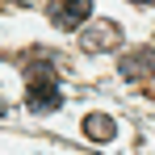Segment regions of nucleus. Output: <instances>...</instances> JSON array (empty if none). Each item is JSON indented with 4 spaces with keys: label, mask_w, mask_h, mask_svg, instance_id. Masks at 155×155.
<instances>
[{
    "label": "nucleus",
    "mask_w": 155,
    "mask_h": 155,
    "mask_svg": "<svg viewBox=\"0 0 155 155\" xmlns=\"http://www.w3.org/2000/svg\"><path fill=\"white\" fill-rule=\"evenodd\" d=\"M25 80H29V84H25V105H29V113H54V109L63 105V92H59V76H54L51 54L25 63Z\"/></svg>",
    "instance_id": "1"
},
{
    "label": "nucleus",
    "mask_w": 155,
    "mask_h": 155,
    "mask_svg": "<svg viewBox=\"0 0 155 155\" xmlns=\"http://www.w3.org/2000/svg\"><path fill=\"white\" fill-rule=\"evenodd\" d=\"M113 46H122V25H113V21H92L80 34V51H88V54H105Z\"/></svg>",
    "instance_id": "2"
},
{
    "label": "nucleus",
    "mask_w": 155,
    "mask_h": 155,
    "mask_svg": "<svg viewBox=\"0 0 155 155\" xmlns=\"http://www.w3.org/2000/svg\"><path fill=\"white\" fill-rule=\"evenodd\" d=\"M122 80H151L155 76V46H134L117 59Z\"/></svg>",
    "instance_id": "3"
},
{
    "label": "nucleus",
    "mask_w": 155,
    "mask_h": 155,
    "mask_svg": "<svg viewBox=\"0 0 155 155\" xmlns=\"http://www.w3.org/2000/svg\"><path fill=\"white\" fill-rule=\"evenodd\" d=\"M92 17V0H54L51 4V21L59 29H80Z\"/></svg>",
    "instance_id": "4"
},
{
    "label": "nucleus",
    "mask_w": 155,
    "mask_h": 155,
    "mask_svg": "<svg viewBox=\"0 0 155 155\" xmlns=\"http://www.w3.org/2000/svg\"><path fill=\"white\" fill-rule=\"evenodd\" d=\"M84 134H88L92 143H113L117 122H113L109 113H88V117H84Z\"/></svg>",
    "instance_id": "5"
}]
</instances>
